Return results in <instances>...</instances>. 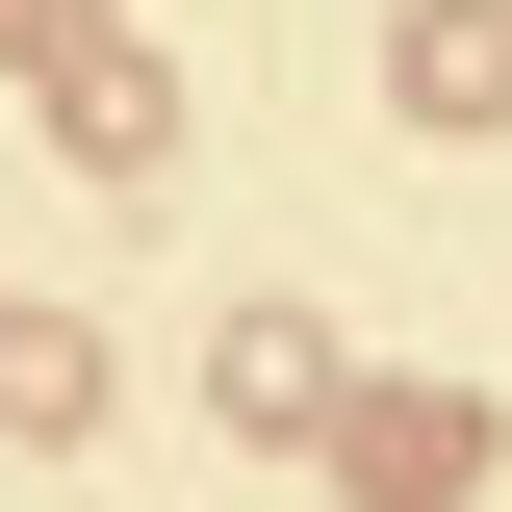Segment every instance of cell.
I'll use <instances>...</instances> for the list:
<instances>
[{"label":"cell","instance_id":"7a4b0ae2","mask_svg":"<svg viewBox=\"0 0 512 512\" xmlns=\"http://www.w3.org/2000/svg\"><path fill=\"white\" fill-rule=\"evenodd\" d=\"M384 103L410 128H512V0H410L384 26Z\"/></svg>","mask_w":512,"mask_h":512},{"label":"cell","instance_id":"277c9868","mask_svg":"<svg viewBox=\"0 0 512 512\" xmlns=\"http://www.w3.org/2000/svg\"><path fill=\"white\" fill-rule=\"evenodd\" d=\"M52 128L103 154V180H154V154H180V77L128 52V26H77V52H52Z\"/></svg>","mask_w":512,"mask_h":512},{"label":"cell","instance_id":"6da1fadb","mask_svg":"<svg viewBox=\"0 0 512 512\" xmlns=\"http://www.w3.org/2000/svg\"><path fill=\"white\" fill-rule=\"evenodd\" d=\"M333 487H359V512H487L512 487V436H487V384H333Z\"/></svg>","mask_w":512,"mask_h":512},{"label":"cell","instance_id":"5b68a950","mask_svg":"<svg viewBox=\"0 0 512 512\" xmlns=\"http://www.w3.org/2000/svg\"><path fill=\"white\" fill-rule=\"evenodd\" d=\"M0 436H103V333L77 308H0Z\"/></svg>","mask_w":512,"mask_h":512},{"label":"cell","instance_id":"3957f363","mask_svg":"<svg viewBox=\"0 0 512 512\" xmlns=\"http://www.w3.org/2000/svg\"><path fill=\"white\" fill-rule=\"evenodd\" d=\"M205 384H231V436H333V384H359V359H333V308H231Z\"/></svg>","mask_w":512,"mask_h":512},{"label":"cell","instance_id":"8992f818","mask_svg":"<svg viewBox=\"0 0 512 512\" xmlns=\"http://www.w3.org/2000/svg\"><path fill=\"white\" fill-rule=\"evenodd\" d=\"M77 26H103V0H0V77H52V52H77Z\"/></svg>","mask_w":512,"mask_h":512}]
</instances>
